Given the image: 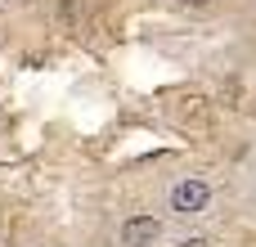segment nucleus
Listing matches in <instances>:
<instances>
[{"label":"nucleus","instance_id":"f257e3e1","mask_svg":"<svg viewBox=\"0 0 256 247\" xmlns=\"http://www.w3.org/2000/svg\"><path fill=\"white\" fill-rule=\"evenodd\" d=\"M207 198H212V194H207V184H202V180H180V184L171 189V207H176L180 216L202 212V207H207Z\"/></svg>","mask_w":256,"mask_h":247},{"label":"nucleus","instance_id":"f03ea898","mask_svg":"<svg viewBox=\"0 0 256 247\" xmlns=\"http://www.w3.org/2000/svg\"><path fill=\"white\" fill-rule=\"evenodd\" d=\"M158 234H162V225H158L153 216H130V220L122 225V247H153Z\"/></svg>","mask_w":256,"mask_h":247},{"label":"nucleus","instance_id":"7ed1b4c3","mask_svg":"<svg viewBox=\"0 0 256 247\" xmlns=\"http://www.w3.org/2000/svg\"><path fill=\"white\" fill-rule=\"evenodd\" d=\"M180 247H212V243H207V238H184Z\"/></svg>","mask_w":256,"mask_h":247},{"label":"nucleus","instance_id":"20e7f679","mask_svg":"<svg viewBox=\"0 0 256 247\" xmlns=\"http://www.w3.org/2000/svg\"><path fill=\"white\" fill-rule=\"evenodd\" d=\"M180 4H207V0H180Z\"/></svg>","mask_w":256,"mask_h":247}]
</instances>
